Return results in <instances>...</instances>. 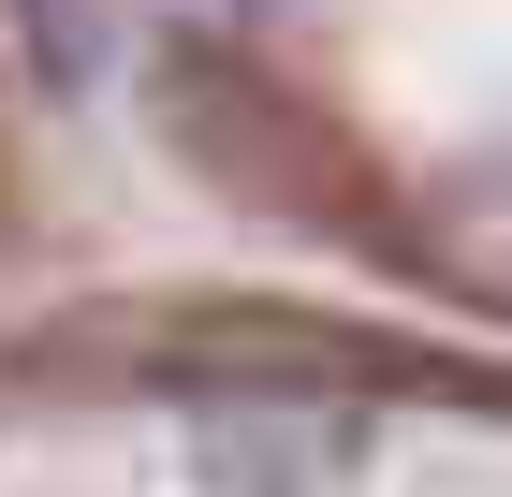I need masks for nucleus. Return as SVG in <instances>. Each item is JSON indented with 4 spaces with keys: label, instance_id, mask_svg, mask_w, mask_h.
Segmentation results:
<instances>
[{
    "label": "nucleus",
    "instance_id": "1",
    "mask_svg": "<svg viewBox=\"0 0 512 497\" xmlns=\"http://www.w3.org/2000/svg\"><path fill=\"white\" fill-rule=\"evenodd\" d=\"M191 497H352V439L308 410H220L191 424Z\"/></svg>",
    "mask_w": 512,
    "mask_h": 497
}]
</instances>
